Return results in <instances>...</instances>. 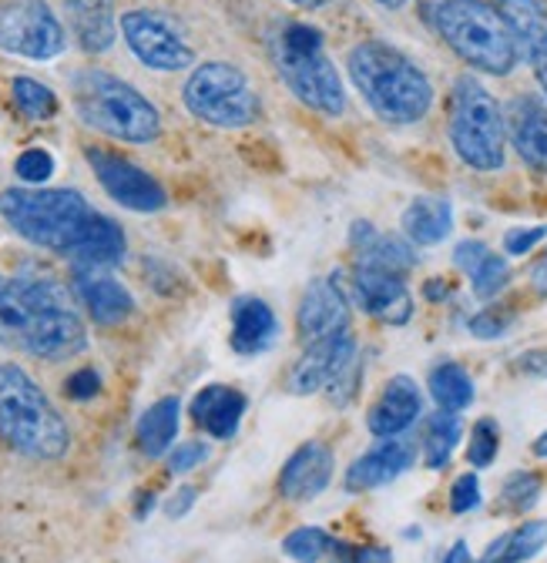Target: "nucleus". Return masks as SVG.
Here are the masks:
<instances>
[{"mask_svg": "<svg viewBox=\"0 0 547 563\" xmlns=\"http://www.w3.org/2000/svg\"><path fill=\"white\" fill-rule=\"evenodd\" d=\"M350 78L373 114L386 124H414L434 104V85L424 70L386 41H363L350 51Z\"/></svg>", "mask_w": 547, "mask_h": 563, "instance_id": "nucleus-1", "label": "nucleus"}, {"mask_svg": "<svg viewBox=\"0 0 547 563\" xmlns=\"http://www.w3.org/2000/svg\"><path fill=\"white\" fill-rule=\"evenodd\" d=\"M98 211L75 188H8L0 191V219L37 249L72 258Z\"/></svg>", "mask_w": 547, "mask_h": 563, "instance_id": "nucleus-2", "label": "nucleus"}, {"mask_svg": "<svg viewBox=\"0 0 547 563\" xmlns=\"http://www.w3.org/2000/svg\"><path fill=\"white\" fill-rule=\"evenodd\" d=\"M0 440L31 460H61L72 446L61 412L14 363L0 366Z\"/></svg>", "mask_w": 547, "mask_h": 563, "instance_id": "nucleus-3", "label": "nucleus"}, {"mask_svg": "<svg viewBox=\"0 0 547 563\" xmlns=\"http://www.w3.org/2000/svg\"><path fill=\"white\" fill-rule=\"evenodd\" d=\"M434 24L447 47L484 75H511L521 57V44L507 18L484 0H444L434 11Z\"/></svg>", "mask_w": 547, "mask_h": 563, "instance_id": "nucleus-4", "label": "nucleus"}, {"mask_svg": "<svg viewBox=\"0 0 547 563\" xmlns=\"http://www.w3.org/2000/svg\"><path fill=\"white\" fill-rule=\"evenodd\" d=\"M75 95V111L78 118L114 137V141H128V145H149L162 134V118L158 108L128 81L108 75V70L88 67L75 78L72 85Z\"/></svg>", "mask_w": 547, "mask_h": 563, "instance_id": "nucleus-5", "label": "nucleus"}, {"mask_svg": "<svg viewBox=\"0 0 547 563\" xmlns=\"http://www.w3.org/2000/svg\"><path fill=\"white\" fill-rule=\"evenodd\" d=\"M21 309H24V329L21 342L31 356L61 363L72 360L88 345V329L81 316L75 312L72 292H67L57 278L34 275V278H14Z\"/></svg>", "mask_w": 547, "mask_h": 563, "instance_id": "nucleus-6", "label": "nucleus"}, {"mask_svg": "<svg viewBox=\"0 0 547 563\" xmlns=\"http://www.w3.org/2000/svg\"><path fill=\"white\" fill-rule=\"evenodd\" d=\"M272 57H276L280 78L286 81V88L313 111L336 118L347 108V91H343V78H339L336 64L326 54L322 34L309 24H286L276 34V44H272Z\"/></svg>", "mask_w": 547, "mask_h": 563, "instance_id": "nucleus-7", "label": "nucleus"}, {"mask_svg": "<svg viewBox=\"0 0 547 563\" xmlns=\"http://www.w3.org/2000/svg\"><path fill=\"white\" fill-rule=\"evenodd\" d=\"M450 145L477 172L504 168L507 124L494 95L470 75L457 78L450 95Z\"/></svg>", "mask_w": 547, "mask_h": 563, "instance_id": "nucleus-8", "label": "nucleus"}, {"mask_svg": "<svg viewBox=\"0 0 547 563\" xmlns=\"http://www.w3.org/2000/svg\"><path fill=\"white\" fill-rule=\"evenodd\" d=\"M182 101L192 118L212 128H249L262 114L259 95L252 91L249 78L226 60H209L195 67L192 78L185 81Z\"/></svg>", "mask_w": 547, "mask_h": 563, "instance_id": "nucleus-9", "label": "nucleus"}, {"mask_svg": "<svg viewBox=\"0 0 547 563\" xmlns=\"http://www.w3.org/2000/svg\"><path fill=\"white\" fill-rule=\"evenodd\" d=\"M67 34L47 0H4L0 4V51L28 60L64 54Z\"/></svg>", "mask_w": 547, "mask_h": 563, "instance_id": "nucleus-10", "label": "nucleus"}, {"mask_svg": "<svg viewBox=\"0 0 547 563\" xmlns=\"http://www.w3.org/2000/svg\"><path fill=\"white\" fill-rule=\"evenodd\" d=\"M118 27L131 54L152 70H185L195 60L188 41L175 31L172 21H165L155 11H128L121 14Z\"/></svg>", "mask_w": 547, "mask_h": 563, "instance_id": "nucleus-11", "label": "nucleus"}, {"mask_svg": "<svg viewBox=\"0 0 547 563\" xmlns=\"http://www.w3.org/2000/svg\"><path fill=\"white\" fill-rule=\"evenodd\" d=\"M95 178L101 181V188L128 211H142V216H152V211H162L168 205L165 188L134 162L114 155V152H101V148H88L85 152Z\"/></svg>", "mask_w": 547, "mask_h": 563, "instance_id": "nucleus-12", "label": "nucleus"}, {"mask_svg": "<svg viewBox=\"0 0 547 563\" xmlns=\"http://www.w3.org/2000/svg\"><path fill=\"white\" fill-rule=\"evenodd\" d=\"M357 363V339L350 329H339L332 335H322L309 342V349L299 356V363L289 373V389L296 396H309L319 389H332Z\"/></svg>", "mask_w": 547, "mask_h": 563, "instance_id": "nucleus-13", "label": "nucleus"}, {"mask_svg": "<svg viewBox=\"0 0 547 563\" xmlns=\"http://www.w3.org/2000/svg\"><path fill=\"white\" fill-rule=\"evenodd\" d=\"M350 296L367 316L383 319L390 325H403V322H409V316H414V299L406 292V282H403V275H393V272L353 265Z\"/></svg>", "mask_w": 547, "mask_h": 563, "instance_id": "nucleus-14", "label": "nucleus"}, {"mask_svg": "<svg viewBox=\"0 0 547 563\" xmlns=\"http://www.w3.org/2000/svg\"><path fill=\"white\" fill-rule=\"evenodd\" d=\"M72 286L78 302L88 309V316L98 325H118L134 312L131 292L121 282L105 268V265H75L72 272Z\"/></svg>", "mask_w": 547, "mask_h": 563, "instance_id": "nucleus-15", "label": "nucleus"}, {"mask_svg": "<svg viewBox=\"0 0 547 563\" xmlns=\"http://www.w3.org/2000/svg\"><path fill=\"white\" fill-rule=\"evenodd\" d=\"M296 329L306 342H316L322 335H332L339 329H350V299L332 278H316L303 292Z\"/></svg>", "mask_w": 547, "mask_h": 563, "instance_id": "nucleus-16", "label": "nucleus"}, {"mask_svg": "<svg viewBox=\"0 0 547 563\" xmlns=\"http://www.w3.org/2000/svg\"><path fill=\"white\" fill-rule=\"evenodd\" d=\"M511 145L534 172H547V104L537 95H517L504 114Z\"/></svg>", "mask_w": 547, "mask_h": 563, "instance_id": "nucleus-17", "label": "nucleus"}, {"mask_svg": "<svg viewBox=\"0 0 547 563\" xmlns=\"http://www.w3.org/2000/svg\"><path fill=\"white\" fill-rule=\"evenodd\" d=\"M420 412H424L420 386L409 376H393L383 386L373 409L367 412V427H370L373 437L390 440V437H400V433H406L409 427H414Z\"/></svg>", "mask_w": 547, "mask_h": 563, "instance_id": "nucleus-18", "label": "nucleus"}, {"mask_svg": "<svg viewBox=\"0 0 547 563\" xmlns=\"http://www.w3.org/2000/svg\"><path fill=\"white\" fill-rule=\"evenodd\" d=\"M332 453L326 443H303L283 466L280 473V493L286 500H296V504H306L313 497L329 486L332 479Z\"/></svg>", "mask_w": 547, "mask_h": 563, "instance_id": "nucleus-19", "label": "nucleus"}, {"mask_svg": "<svg viewBox=\"0 0 547 563\" xmlns=\"http://www.w3.org/2000/svg\"><path fill=\"white\" fill-rule=\"evenodd\" d=\"M409 466H414V446H409L406 440L390 437L380 446L367 450L360 460H353V466L347 470V489L350 493H367V489L386 486L400 473H406Z\"/></svg>", "mask_w": 547, "mask_h": 563, "instance_id": "nucleus-20", "label": "nucleus"}, {"mask_svg": "<svg viewBox=\"0 0 547 563\" xmlns=\"http://www.w3.org/2000/svg\"><path fill=\"white\" fill-rule=\"evenodd\" d=\"M242 416H245V396L232 386H205L192 399V419L216 440H232L239 433Z\"/></svg>", "mask_w": 547, "mask_h": 563, "instance_id": "nucleus-21", "label": "nucleus"}, {"mask_svg": "<svg viewBox=\"0 0 547 563\" xmlns=\"http://www.w3.org/2000/svg\"><path fill=\"white\" fill-rule=\"evenodd\" d=\"M280 322L262 299L242 296L232 306V349L239 356H259L272 342H276Z\"/></svg>", "mask_w": 547, "mask_h": 563, "instance_id": "nucleus-22", "label": "nucleus"}, {"mask_svg": "<svg viewBox=\"0 0 547 563\" xmlns=\"http://www.w3.org/2000/svg\"><path fill=\"white\" fill-rule=\"evenodd\" d=\"M67 21H72L75 41L88 54H105L114 44L118 18H114V0H64Z\"/></svg>", "mask_w": 547, "mask_h": 563, "instance_id": "nucleus-23", "label": "nucleus"}, {"mask_svg": "<svg viewBox=\"0 0 547 563\" xmlns=\"http://www.w3.org/2000/svg\"><path fill=\"white\" fill-rule=\"evenodd\" d=\"M353 249H357V265L363 268H380V272H393V275H406L414 268V249L406 242L393 239V235H380L370 222H357L353 235H350Z\"/></svg>", "mask_w": 547, "mask_h": 563, "instance_id": "nucleus-24", "label": "nucleus"}, {"mask_svg": "<svg viewBox=\"0 0 547 563\" xmlns=\"http://www.w3.org/2000/svg\"><path fill=\"white\" fill-rule=\"evenodd\" d=\"M453 229V208L447 198H414L403 211V235L414 245H440Z\"/></svg>", "mask_w": 547, "mask_h": 563, "instance_id": "nucleus-25", "label": "nucleus"}, {"mask_svg": "<svg viewBox=\"0 0 547 563\" xmlns=\"http://www.w3.org/2000/svg\"><path fill=\"white\" fill-rule=\"evenodd\" d=\"M178 416H182V402L175 396H165L158 402H152L142 419H139V446L145 456H165L168 446L178 437Z\"/></svg>", "mask_w": 547, "mask_h": 563, "instance_id": "nucleus-26", "label": "nucleus"}, {"mask_svg": "<svg viewBox=\"0 0 547 563\" xmlns=\"http://www.w3.org/2000/svg\"><path fill=\"white\" fill-rule=\"evenodd\" d=\"M124 252H128V242H124L121 225L98 211L91 229L85 232V239H81V245L75 249L72 258H75V265H105V268H111V265H118L124 258Z\"/></svg>", "mask_w": 547, "mask_h": 563, "instance_id": "nucleus-27", "label": "nucleus"}, {"mask_svg": "<svg viewBox=\"0 0 547 563\" xmlns=\"http://www.w3.org/2000/svg\"><path fill=\"white\" fill-rule=\"evenodd\" d=\"M547 547V523L544 520H527L517 530H507L504 537H497L488 553L484 563H524L530 556H537Z\"/></svg>", "mask_w": 547, "mask_h": 563, "instance_id": "nucleus-28", "label": "nucleus"}, {"mask_svg": "<svg viewBox=\"0 0 547 563\" xmlns=\"http://www.w3.org/2000/svg\"><path fill=\"white\" fill-rule=\"evenodd\" d=\"M430 396L437 399L440 409L447 412H460L473 402V379L467 376L463 366L457 363H440L430 373Z\"/></svg>", "mask_w": 547, "mask_h": 563, "instance_id": "nucleus-29", "label": "nucleus"}, {"mask_svg": "<svg viewBox=\"0 0 547 563\" xmlns=\"http://www.w3.org/2000/svg\"><path fill=\"white\" fill-rule=\"evenodd\" d=\"M460 443V416L457 412H434L430 422H427V433H424V456H427V466L430 470H444L453 456Z\"/></svg>", "mask_w": 547, "mask_h": 563, "instance_id": "nucleus-30", "label": "nucleus"}, {"mask_svg": "<svg viewBox=\"0 0 547 563\" xmlns=\"http://www.w3.org/2000/svg\"><path fill=\"white\" fill-rule=\"evenodd\" d=\"M11 101L28 121H47L57 114V95L34 78H14L11 81Z\"/></svg>", "mask_w": 547, "mask_h": 563, "instance_id": "nucleus-31", "label": "nucleus"}, {"mask_svg": "<svg viewBox=\"0 0 547 563\" xmlns=\"http://www.w3.org/2000/svg\"><path fill=\"white\" fill-rule=\"evenodd\" d=\"M514 34H517V44H521L527 64L534 67L537 85L547 95V21H534V24H527V27H521Z\"/></svg>", "mask_w": 547, "mask_h": 563, "instance_id": "nucleus-32", "label": "nucleus"}, {"mask_svg": "<svg viewBox=\"0 0 547 563\" xmlns=\"http://www.w3.org/2000/svg\"><path fill=\"white\" fill-rule=\"evenodd\" d=\"M507 282H511V265L504 255H494V252L470 272V286L477 299H494Z\"/></svg>", "mask_w": 547, "mask_h": 563, "instance_id": "nucleus-33", "label": "nucleus"}, {"mask_svg": "<svg viewBox=\"0 0 547 563\" xmlns=\"http://www.w3.org/2000/svg\"><path fill=\"white\" fill-rule=\"evenodd\" d=\"M283 550L286 556H293L296 563H316L322 560L329 550H332V540L326 530L319 527H303V530H293L286 540H283Z\"/></svg>", "mask_w": 547, "mask_h": 563, "instance_id": "nucleus-34", "label": "nucleus"}, {"mask_svg": "<svg viewBox=\"0 0 547 563\" xmlns=\"http://www.w3.org/2000/svg\"><path fill=\"white\" fill-rule=\"evenodd\" d=\"M540 500V479L534 473H511L504 479V489H501V504L504 510L511 514H527L534 504Z\"/></svg>", "mask_w": 547, "mask_h": 563, "instance_id": "nucleus-35", "label": "nucleus"}, {"mask_svg": "<svg viewBox=\"0 0 547 563\" xmlns=\"http://www.w3.org/2000/svg\"><path fill=\"white\" fill-rule=\"evenodd\" d=\"M21 329H24V309H21V296L14 278L0 275V342H21Z\"/></svg>", "mask_w": 547, "mask_h": 563, "instance_id": "nucleus-36", "label": "nucleus"}, {"mask_svg": "<svg viewBox=\"0 0 547 563\" xmlns=\"http://www.w3.org/2000/svg\"><path fill=\"white\" fill-rule=\"evenodd\" d=\"M497 450H501V430L494 419H481L473 422V433H470V446H467V460L470 466L484 470L497 460Z\"/></svg>", "mask_w": 547, "mask_h": 563, "instance_id": "nucleus-37", "label": "nucleus"}, {"mask_svg": "<svg viewBox=\"0 0 547 563\" xmlns=\"http://www.w3.org/2000/svg\"><path fill=\"white\" fill-rule=\"evenodd\" d=\"M14 172H18L21 181H28L31 188H37V185H44L54 175V155L44 152V148H28V152L18 155Z\"/></svg>", "mask_w": 547, "mask_h": 563, "instance_id": "nucleus-38", "label": "nucleus"}, {"mask_svg": "<svg viewBox=\"0 0 547 563\" xmlns=\"http://www.w3.org/2000/svg\"><path fill=\"white\" fill-rule=\"evenodd\" d=\"M494 8L507 18L514 31L534 21H547V0H494Z\"/></svg>", "mask_w": 547, "mask_h": 563, "instance_id": "nucleus-39", "label": "nucleus"}, {"mask_svg": "<svg viewBox=\"0 0 547 563\" xmlns=\"http://www.w3.org/2000/svg\"><path fill=\"white\" fill-rule=\"evenodd\" d=\"M473 507H481V479H477L473 473H463L450 489V510L470 514Z\"/></svg>", "mask_w": 547, "mask_h": 563, "instance_id": "nucleus-40", "label": "nucleus"}, {"mask_svg": "<svg viewBox=\"0 0 547 563\" xmlns=\"http://www.w3.org/2000/svg\"><path fill=\"white\" fill-rule=\"evenodd\" d=\"M467 329L477 335V339H501L507 329H511V316L501 312V309H484V312H477Z\"/></svg>", "mask_w": 547, "mask_h": 563, "instance_id": "nucleus-41", "label": "nucleus"}, {"mask_svg": "<svg viewBox=\"0 0 547 563\" xmlns=\"http://www.w3.org/2000/svg\"><path fill=\"white\" fill-rule=\"evenodd\" d=\"M64 393L72 396V399H78V402H85V399H95V396L101 393V376H98L91 366H85V369H78V373L67 376V383H64Z\"/></svg>", "mask_w": 547, "mask_h": 563, "instance_id": "nucleus-42", "label": "nucleus"}, {"mask_svg": "<svg viewBox=\"0 0 547 563\" xmlns=\"http://www.w3.org/2000/svg\"><path fill=\"white\" fill-rule=\"evenodd\" d=\"M205 460H209V446H205V443H198V440L195 443H178V450H172V456H168V470L172 473H188Z\"/></svg>", "mask_w": 547, "mask_h": 563, "instance_id": "nucleus-43", "label": "nucleus"}, {"mask_svg": "<svg viewBox=\"0 0 547 563\" xmlns=\"http://www.w3.org/2000/svg\"><path fill=\"white\" fill-rule=\"evenodd\" d=\"M547 235V225H534V229H511L504 235V249L507 255H527L540 239Z\"/></svg>", "mask_w": 547, "mask_h": 563, "instance_id": "nucleus-44", "label": "nucleus"}, {"mask_svg": "<svg viewBox=\"0 0 547 563\" xmlns=\"http://www.w3.org/2000/svg\"><path fill=\"white\" fill-rule=\"evenodd\" d=\"M488 255H491V249H488L484 242H473V239H470V242H460V245H457L453 262H457V268H463V272L470 275V272H473L477 265H481Z\"/></svg>", "mask_w": 547, "mask_h": 563, "instance_id": "nucleus-45", "label": "nucleus"}, {"mask_svg": "<svg viewBox=\"0 0 547 563\" xmlns=\"http://www.w3.org/2000/svg\"><path fill=\"white\" fill-rule=\"evenodd\" d=\"M195 497H198V489L195 486H182L175 497L168 500V507H165V514L175 520V517H185L188 510H192V504H195Z\"/></svg>", "mask_w": 547, "mask_h": 563, "instance_id": "nucleus-46", "label": "nucleus"}, {"mask_svg": "<svg viewBox=\"0 0 547 563\" xmlns=\"http://www.w3.org/2000/svg\"><path fill=\"white\" fill-rule=\"evenodd\" d=\"M521 373H530V376H547V349H530L517 360Z\"/></svg>", "mask_w": 547, "mask_h": 563, "instance_id": "nucleus-47", "label": "nucleus"}, {"mask_svg": "<svg viewBox=\"0 0 547 563\" xmlns=\"http://www.w3.org/2000/svg\"><path fill=\"white\" fill-rule=\"evenodd\" d=\"M350 563H393V556L383 547H350Z\"/></svg>", "mask_w": 547, "mask_h": 563, "instance_id": "nucleus-48", "label": "nucleus"}, {"mask_svg": "<svg viewBox=\"0 0 547 563\" xmlns=\"http://www.w3.org/2000/svg\"><path fill=\"white\" fill-rule=\"evenodd\" d=\"M424 292H427V299L440 302V299H447V296H450V286H447V282H444V278H430Z\"/></svg>", "mask_w": 547, "mask_h": 563, "instance_id": "nucleus-49", "label": "nucleus"}, {"mask_svg": "<svg viewBox=\"0 0 547 563\" xmlns=\"http://www.w3.org/2000/svg\"><path fill=\"white\" fill-rule=\"evenodd\" d=\"M444 563H473V556H470L467 543L460 540V543H453V550L447 553V560H444Z\"/></svg>", "mask_w": 547, "mask_h": 563, "instance_id": "nucleus-50", "label": "nucleus"}, {"mask_svg": "<svg viewBox=\"0 0 547 563\" xmlns=\"http://www.w3.org/2000/svg\"><path fill=\"white\" fill-rule=\"evenodd\" d=\"M289 4H296V8H306V11H316V8H326L329 0H289Z\"/></svg>", "mask_w": 547, "mask_h": 563, "instance_id": "nucleus-51", "label": "nucleus"}, {"mask_svg": "<svg viewBox=\"0 0 547 563\" xmlns=\"http://www.w3.org/2000/svg\"><path fill=\"white\" fill-rule=\"evenodd\" d=\"M534 456L547 460V433H540V437H537V443H534Z\"/></svg>", "mask_w": 547, "mask_h": 563, "instance_id": "nucleus-52", "label": "nucleus"}, {"mask_svg": "<svg viewBox=\"0 0 547 563\" xmlns=\"http://www.w3.org/2000/svg\"><path fill=\"white\" fill-rule=\"evenodd\" d=\"M376 4L386 11H400V8H406V0H376Z\"/></svg>", "mask_w": 547, "mask_h": 563, "instance_id": "nucleus-53", "label": "nucleus"}]
</instances>
